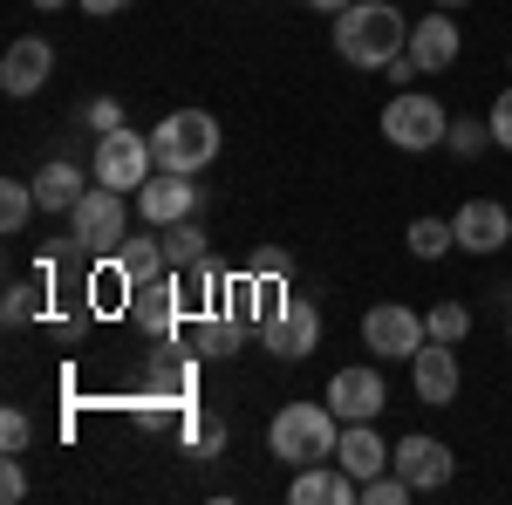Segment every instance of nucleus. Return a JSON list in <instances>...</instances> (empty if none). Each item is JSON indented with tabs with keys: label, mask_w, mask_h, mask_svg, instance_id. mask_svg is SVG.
Segmentation results:
<instances>
[{
	"label": "nucleus",
	"mask_w": 512,
	"mask_h": 505,
	"mask_svg": "<svg viewBox=\"0 0 512 505\" xmlns=\"http://www.w3.org/2000/svg\"><path fill=\"white\" fill-rule=\"evenodd\" d=\"M410 48V21H403V7L390 0H349L342 14H335V55L349 62V69H390L396 55Z\"/></svg>",
	"instance_id": "f257e3e1"
},
{
	"label": "nucleus",
	"mask_w": 512,
	"mask_h": 505,
	"mask_svg": "<svg viewBox=\"0 0 512 505\" xmlns=\"http://www.w3.org/2000/svg\"><path fill=\"white\" fill-rule=\"evenodd\" d=\"M335 444H342V417L328 410V396H321V403H280L274 424H267V451L294 471L335 458Z\"/></svg>",
	"instance_id": "f03ea898"
},
{
	"label": "nucleus",
	"mask_w": 512,
	"mask_h": 505,
	"mask_svg": "<svg viewBox=\"0 0 512 505\" xmlns=\"http://www.w3.org/2000/svg\"><path fill=\"white\" fill-rule=\"evenodd\" d=\"M151 157H158V171H205L219 157V117L212 110H171L151 130Z\"/></svg>",
	"instance_id": "7ed1b4c3"
},
{
	"label": "nucleus",
	"mask_w": 512,
	"mask_h": 505,
	"mask_svg": "<svg viewBox=\"0 0 512 505\" xmlns=\"http://www.w3.org/2000/svg\"><path fill=\"white\" fill-rule=\"evenodd\" d=\"M444 130H451V117H444V103L424 96V89H396L390 103H383V137H390L396 151H437Z\"/></svg>",
	"instance_id": "20e7f679"
},
{
	"label": "nucleus",
	"mask_w": 512,
	"mask_h": 505,
	"mask_svg": "<svg viewBox=\"0 0 512 505\" xmlns=\"http://www.w3.org/2000/svg\"><path fill=\"white\" fill-rule=\"evenodd\" d=\"M130 192H110V185H89L82 205L69 212V239L82 253H123V233H130Z\"/></svg>",
	"instance_id": "39448f33"
},
{
	"label": "nucleus",
	"mask_w": 512,
	"mask_h": 505,
	"mask_svg": "<svg viewBox=\"0 0 512 505\" xmlns=\"http://www.w3.org/2000/svg\"><path fill=\"white\" fill-rule=\"evenodd\" d=\"M424 342H431L424 314H410L403 301H376V308L362 314V349L376 355V362H410Z\"/></svg>",
	"instance_id": "423d86ee"
},
{
	"label": "nucleus",
	"mask_w": 512,
	"mask_h": 505,
	"mask_svg": "<svg viewBox=\"0 0 512 505\" xmlns=\"http://www.w3.org/2000/svg\"><path fill=\"white\" fill-rule=\"evenodd\" d=\"M151 171H158L151 137H137V130H103V144H96V185H110V192H144Z\"/></svg>",
	"instance_id": "0eeeda50"
},
{
	"label": "nucleus",
	"mask_w": 512,
	"mask_h": 505,
	"mask_svg": "<svg viewBox=\"0 0 512 505\" xmlns=\"http://www.w3.org/2000/svg\"><path fill=\"white\" fill-rule=\"evenodd\" d=\"M260 349L280 355V362H301V355L321 349V308L315 301H301V294H287L267 321H260Z\"/></svg>",
	"instance_id": "6e6552de"
},
{
	"label": "nucleus",
	"mask_w": 512,
	"mask_h": 505,
	"mask_svg": "<svg viewBox=\"0 0 512 505\" xmlns=\"http://www.w3.org/2000/svg\"><path fill=\"white\" fill-rule=\"evenodd\" d=\"M390 471H403L410 478V492L424 499V492H444L451 485V471H458V458H451V444L444 437H403V444H390Z\"/></svg>",
	"instance_id": "1a4fd4ad"
},
{
	"label": "nucleus",
	"mask_w": 512,
	"mask_h": 505,
	"mask_svg": "<svg viewBox=\"0 0 512 505\" xmlns=\"http://www.w3.org/2000/svg\"><path fill=\"white\" fill-rule=\"evenodd\" d=\"M383 403H390V389H383V376H376L369 362H355V369H335V376H328V410H335L342 424H376Z\"/></svg>",
	"instance_id": "9d476101"
},
{
	"label": "nucleus",
	"mask_w": 512,
	"mask_h": 505,
	"mask_svg": "<svg viewBox=\"0 0 512 505\" xmlns=\"http://www.w3.org/2000/svg\"><path fill=\"white\" fill-rule=\"evenodd\" d=\"M137 212H144L151 233H158V226H178V219H192V212H198L192 171H151V185L137 192Z\"/></svg>",
	"instance_id": "9b49d317"
},
{
	"label": "nucleus",
	"mask_w": 512,
	"mask_h": 505,
	"mask_svg": "<svg viewBox=\"0 0 512 505\" xmlns=\"http://www.w3.org/2000/svg\"><path fill=\"white\" fill-rule=\"evenodd\" d=\"M451 233H458L465 253H499V246L512 239V212L499 205V198H465V205L451 212Z\"/></svg>",
	"instance_id": "f8f14e48"
},
{
	"label": "nucleus",
	"mask_w": 512,
	"mask_h": 505,
	"mask_svg": "<svg viewBox=\"0 0 512 505\" xmlns=\"http://www.w3.org/2000/svg\"><path fill=\"white\" fill-rule=\"evenodd\" d=\"M410 383H417V403H431V410L458 403V355H451V342H424L410 355Z\"/></svg>",
	"instance_id": "ddd939ff"
},
{
	"label": "nucleus",
	"mask_w": 512,
	"mask_h": 505,
	"mask_svg": "<svg viewBox=\"0 0 512 505\" xmlns=\"http://www.w3.org/2000/svg\"><path fill=\"white\" fill-rule=\"evenodd\" d=\"M48 76H55V48H48L41 35H21L7 55H0V89H7V96H35Z\"/></svg>",
	"instance_id": "4468645a"
},
{
	"label": "nucleus",
	"mask_w": 512,
	"mask_h": 505,
	"mask_svg": "<svg viewBox=\"0 0 512 505\" xmlns=\"http://www.w3.org/2000/svg\"><path fill=\"white\" fill-rule=\"evenodd\" d=\"M458 21H451V7H437V14H424V21H410V55H417V69L424 76H437V69H451L458 62Z\"/></svg>",
	"instance_id": "2eb2a0df"
},
{
	"label": "nucleus",
	"mask_w": 512,
	"mask_h": 505,
	"mask_svg": "<svg viewBox=\"0 0 512 505\" xmlns=\"http://www.w3.org/2000/svg\"><path fill=\"white\" fill-rule=\"evenodd\" d=\"M287 499H294V505H355V499H362V485H355L342 465H335V471H328V465H301V471H294V485H287Z\"/></svg>",
	"instance_id": "dca6fc26"
},
{
	"label": "nucleus",
	"mask_w": 512,
	"mask_h": 505,
	"mask_svg": "<svg viewBox=\"0 0 512 505\" xmlns=\"http://www.w3.org/2000/svg\"><path fill=\"white\" fill-rule=\"evenodd\" d=\"M335 465H342V471L355 478V485H362V478L390 471V444L376 437V424H342V444H335Z\"/></svg>",
	"instance_id": "f3484780"
},
{
	"label": "nucleus",
	"mask_w": 512,
	"mask_h": 505,
	"mask_svg": "<svg viewBox=\"0 0 512 505\" xmlns=\"http://www.w3.org/2000/svg\"><path fill=\"white\" fill-rule=\"evenodd\" d=\"M82 192H89L82 164H69V157H48V164H41V178H35L41 212H76V205H82Z\"/></svg>",
	"instance_id": "a211bd4d"
},
{
	"label": "nucleus",
	"mask_w": 512,
	"mask_h": 505,
	"mask_svg": "<svg viewBox=\"0 0 512 505\" xmlns=\"http://www.w3.org/2000/svg\"><path fill=\"white\" fill-rule=\"evenodd\" d=\"M137 294V321L151 328V335H171V321L185 308V294H178V280H158V287H130Z\"/></svg>",
	"instance_id": "6ab92c4d"
},
{
	"label": "nucleus",
	"mask_w": 512,
	"mask_h": 505,
	"mask_svg": "<svg viewBox=\"0 0 512 505\" xmlns=\"http://www.w3.org/2000/svg\"><path fill=\"white\" fill-rule=\"evenodd\" d=\"M117 267L130 273V287H158L164 273H171V260H164V239H123Z\"/></svg>",
	"instance_id": "aec40b11"
},
{
	"label": "nucleus",
	"mask_w": 512,
	"mask_h": 505,
	"mask_svg": "<svg viewBox=\"0 0 512 505\" xmlns=\"http://www.w3.org/2000/svg\"><path fill=\"white\" fill-rule=\"evenodd\" d=\"M35 212H41V198H35V178H7V185H0V233H7V239L21 233V226H28Z\"/></svg>",
	"instance_id": "412c9836"
},
{
	"label": "nucleus",
	"mask_w": 512,
	"mask_h": 505,
	"mask_svg": "<svg viewBox=\"0 0 512 505\" xmlns=\"http://www.w3.org/2000/svg\"><path fill=\"white\" fill-rule=\"evenodd\" d=\"M158 239H164V260H171V267H198V260H205V226H198V212L178 219V226H158Z\"/></svg>",
	"instance_id": "4be33fe9"
},
{
	"label": "nucleus",
	"mask_w": 512,
	"mask_h": 505,
	"mask_svg": "<svg viewBox=\"0 0 512 505\" xmlns=\"http://www.w3.org/2000/svg\"><path fill=\"white\" fill-rule=\"evenodd\" d=\"M403 246H410L417 260H444V253L458 246V233H451V219H410V233H403Z\"/></svg>",
	"instance_id": "5701e85b"
},
{
	"label": "nucleus",
	"mask_w": 512,
	"mask_h": 505,
	"mask_svg": "<svg viewBox=\"0 0 512 505\" xmlns=\"http://www.w3.org/2000/svg\"><path fill=\"white\" fill-rule=\"evenodd\" d=\"M424 335H431V342H451V349H458V342L472 335V308H465V301H437V308L424 314Z\"/></svg>",
	"instance_id": "b1692460"
},
{
	"label": "nucleus",
	"mask_w": 512,
	"mask_h": 505,
	"mask_svg": "<svg viewBox=\"0 0 512 505\" xmlns=\"http://www.w3.org/2000/svg\"><path fill=\"white\" fill-rule=\"evenodd\" d=\"M492 144V123H478V117H451V130H444V151L451 157H478Z\"/></svg>",
	"instance_id": "393cba45"
},
{
	"label": "nucleus",
	"mask_w": 512,
	"mask_h": 505,
	"mask_svg": "<svg viewBox=\"0 0 512 505\" xmlns=\"http://www.w3.org/2000/svg\"><path fill=\"white\" fill-rule=\"evenodd\" d=\"M246 273H267V280H287V273H294V253H287V246H253V260H246Z\"/></svg>",
	"instance_id": "a878e982"
},
{
	"label": "nucleus",
	"mask_w": 512,
	"mask_h": 505,
	"mask_svg": "<svg viewBox=\"0 0 512 505\" xmlns=\"http://www.w3.org/2000/svg\"><path fill=\"white\" fill-rule=\"evenodd\" d=\"M0 314H7V328L35 321V287H28V280H14V287H7V301H0Z\"/></svg>",
	"instance_id": "bb28decb"
},
{
	"label": "nucleus",
	"mask_w": 512,
	"mask_h": 505,
	"mask_svg": "<svg viewBox=\"0 0 512 505\" xmlns=\"http://www.w3.org/2000/svg\"><path fill=\"white\" fill-rule=\"evenodd\" d=\"M35 444V424L21 410H0V451H28Z\"/></svg>",
	"instance_id": "cd10ccee"
},
{
	"label": "nucleus",
	"mask_w": 512,
	"mask_h": 505,
	"mask_svg": "<svg viewBox=\"0 0 512 505\" xmlns=\"http://www.w3.org/2000/svg\"><path fill=\"white\" fill-rule=\"evenodd\" d=\"M0 499H7V505L28 499V471H21V451H7V465H0Z\"/></svg>",
	"instance_id": "c85d7f7f"
},
{
	"label": "nucleus",
	"mask_w": 512,
	"mask_h": 505,
	"mask_svg": "<svg viewBox=\"0 0 512 505\" xmlns=\"http://www.w3.org/2000/svg\"><path fill=\"white\" fill-rule=\"evenodd\" d=\"M233 349H239V328L226 314H212V321H205V355H233Z\"/></svg>",
	"instance_id": "c756f323"
},
{
	"label": "nucleus",
	"mask_w": 512,
	"mask_h": 505,
	"mask_svg": "<svg viewBox=\"0 0 512 505\" xmlns=\"http://www.w3.org/2000/svg\"><path fill=\"white\" fill-rule=\"evenodd\" d=\"M192 444H198V458H219V444H226V424H219V417H198V424H192Z\"/></svg>",
	"instance_id": "7c9ffc66"
},
{
	"label": "nucleus",
	"mask_w": 512,
	"mask_h": 505,
	"mask_svg": "<svg viewBox=\"0 0 512 505\" xmlns=\"http://www.w3.org/2000/svg\"><path fill=\"white\" fill-rule=\"evenodd\" d=\"M485 123H492V144H499V151H512V89L492 103V117H485Z\"/></svg>",
	"instance_id": "2f4dec72"
},
{
	"label": "nucleus",
	"mask_w": 512,
	"mask_h": 505,
	"mask_svg": "<svg viewBox=\"0 0 512 505\" xmlns=\"http://www.w3.org/2000/svg\"><path fill=\"white\" fill-rule=\"evenodd\" d=\"M89 130H123V110L110 103V96H96V103H89Z\"/></svg>",
	"instance_id": "473e14b6"
},
{
	"label": "nucleus",
	"mask_w": 512,
	"mask_h": 505,
	"mask_svg": "<svg viewBox=\"0 0 512 505\" xmlns=\"http://www.w3.org/2000/svg\"><path fill=\"white\" fill-rule=\"evenodd\" d=\"M383 76H390V82H396V89H410V82L424 76V69H417V55H410V48H403V55H396L390 69H383Z\"/></svg>",
	"instance_id": "72a5a7b5"
},
{
	"label": "nucleus",
	"mask_w": 512,
	"mask_h": 505,
	"mask_svg": "<svg viewBox=\"0 0 512 505\" xmlns=\"http://www.w3.org/2000/svg\"><path fill=\"white\" fill-rule=\"evenodd\" d=\"M123 7H130V0H82V14H96V21H103V14H123Z\"/></svg>",
	"instance_id": "f704fd0d"
},
{
	"label": "nucleus",
	"mask_w": 512,
	"mask_h": 505,
	"mask_svg": "<svg viewBox=\"0 0 512 505\" xmlns=\"http://www.w3.org/2000/svg\"><path fill=\"white\" fill-rule=\"evenodd\" d=\"M315 7H321V14H342V7H349V0H315Z\"/></svg>",
	"instance_id": "c9c22d12"
},
{
	"label": "nucleus",
	"mask_w": 512,
	"mask_h": 505,
	"mask_svg": "<svg viewBox=\"0 0 512 505\" xmlns=\"http://www.w3.org/2000/svg\"><path fill=\"white\" fill-rule=\"evenodd\" d=\"M35 7H41V14H48V7H69V0H35Z\"/></svg>",
	"instance_id": "e433bc0d"
},
{
	"label": "nucleus",
	"mask_w": 512,
	"mask_h": 505,
	"mask_svg": "<svg viewBox=\"0 0 512 505\" xmlns=\"http://www.w3.org/2000/svg\"><path fill=\"white\" fill-rule=\"evenodd\" d=\"M431 7H465V0H431Z\"/></svg>",
	"instance_id": "4c0bfd02"
},
{
	"label": "nucleus",
	"mask_w": 512,
	"mask_h": 505,
	"mask_svg": "<svg viewBox=\"0 0 512 505\" xmlns=\"http://www.w3.org/2000/svg\"><path fill=\"white\" fill-rule=\"evenodd\" d=\"M506 335H512V314H506Z\"/></svg>",
	"instance_id": "58836bf2"
},
{
	"label": "nucleus",
	"mask_w": 512,
	"mask_h": 505,
	"mask_svg": "<svg viewBox=\"0 0 512 505\" xmlns=\"http://www.w3.org/2000/svg\"><path fill=\"white\" fill-rule=\"evenodd\" d=\"M506 69H512V55H506Z\"/></svg>",
	"instance_id": "ea45409f"
}]
</instances>
